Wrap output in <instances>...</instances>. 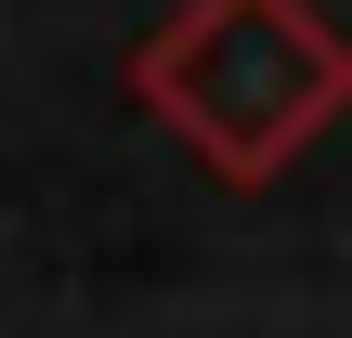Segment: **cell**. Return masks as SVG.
Returning a JSON list of instances; mask_svg holds the SVG:
<instances>
[{"label":"cell","mask_w":352,"mask_h":338,"mask_svg":"<svg viewBox=\"0 0 352 338\" xmlns=\"http://www.w3.org/2000/svg\"><path fill=\"white\" fill-rule=\"evenodd\" d=\"M157 117H183L209 143V169L274 182L327 117L352 104V52L327 39L314 0H196L157 52H144Z\"/></svg>","instance_id":"1"}]
</instances>
